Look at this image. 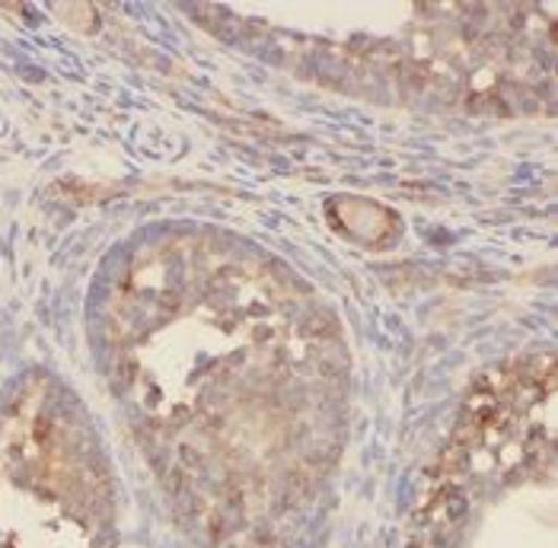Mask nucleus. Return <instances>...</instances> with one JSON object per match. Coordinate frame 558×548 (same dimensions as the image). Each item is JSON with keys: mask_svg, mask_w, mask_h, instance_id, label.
<instances>
[{"mask_svg": "<svg viewBox=\"0 0 558 548\" xmlns=\"http://www.w3.org/2000/svg\"><path fill=\"white\" fill-rule=\"evenodd\" d=\"M556 395L553 351L475 382L409 548H556Z\"/></svg>", "mask_w": 558, "mask_h": 548, "instance_id": "1", "label": "nucleus"}, {"mask_svg": "<svg viewBox=\"0 0 558 548\" xmlns=\"http://www.w3.org/2000/svg\"><path fill=\"white\" fill-rule=\"evenodd\" d=\"M109 478L74 402L29 382L0 427V548H109Z\"/></svg>", "mask_w": 558, "mask_h": 548, "instance_id": "2", "label": "nucleus"}]
</instances>
